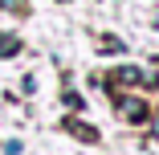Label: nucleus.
Masks as SVG:
<instances>
[{"mask_svg": "<svg viewBox=\"0 0 159 155\" xmlns=\"http://www.w3.org/2000/svg\"><path fill=\"white\" fill-rule=\"evenodd\" d=\"M114 78H118V82H122V86H135V82H143V74H139V70H135V66H126V70H118V74H114Z\"/></svg>", "mask_w": 159, "mask_h": 155, "instance_id": "obj_2", "label": "nucleus"}, {"mask_svg": "<svg viewBox=\"0 0 159 155\" xmlns=\"http://www.w3.org/2000/svg\"><path fill=\"white\" fill-rule=\"evenodd\" d=\"M118 49H122V45H118L114 37H106V41H102V53H118Z\"/></svg>", "mask_w": 159, "mask_h": 155, "instance_id": "obj_5", "label": "nucleus"}, {"mask_svg": "<svg viewBox=\"0 0 159 155\" xmlns=\"http://www.w3.org/2000/svg\"><path fill=\"white\" fill-rule=\"evenodd\" d=\"M122 110H126V118H131V122H143V118H147V106L135 102V98H122Z\"/></svg>", "mask_w": 159, "mask_h": 155, "instance_id": "obj_1", "label": "nucleus"}, {"mask_svg": "<svg viewBox=\"0 0 159 155\" xmlns=\"http://www.w3.org/2000/svg\"><path fill=\"white\" fill-rule=\"evenodd\" d=\"M0 4H4V8H12V12H20V16L29 12V4H25V0H0Z\"/></svg>", "mask_w": 159, "mask_h": 155, "instance_id": "obj_4", "label": "nucleus"}, {"mask_svg": "<svg viewBox=\"0 0 159 155\" xmlns=\"http://www.w3.org/2000/svg\"><path fill=\"white\" fill-rule=\"evenodd\" d=\"M20 53V41L16 37H0V57H16Z\"/></svg>", "mask_w": 159, "mask_h": 155, "instance_id": "obj_3", "label": "nucleus"}]
</instances>
